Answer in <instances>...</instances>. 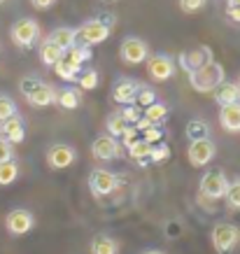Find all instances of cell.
I'll list each match as a JSON object with an SVG mask.
<instances>
[{
    "instance_id": "obj_11",
    "label": "cell",
    "mask_w": 240,
    "mask_h": 254,
    "mask_svg": "<svg viewBox=\"0 0 240 254\" xmlns=\"http://www.w3.org/2000/svg\"><path fill=\"white\" fill-rule=\"evenodd\" d=\"M147 56H149L147 42H142L140 38H126L121 42V59L128 65H138V63L147 61Z\"/></svg>"
},
{
    "instance_id": "obj_33",
    "label": "cell",
    "mask_w": 240,
    "mask_h": 254,
    "mask_svg": "<svg viewBox=\"0 0 240 254\" xmlns=\"http://www.w3.org/2000/svg\"><path fill=\"white\" fill-rule=\"evenodd\" d=\"M77 82H79V86H82V89L91 91V89H96V86H98V72H96L93 68H89L86 72H79Z\"/></svg>"
},
{
    "instance_id": "obj_40",
    "label": "cell",
    "mask_w": 240,
    "mask_h": 254,
    "mask_svg": "<svg viewBox=\"0 0 240 254\" xmlns=\"http://www.w3.org/2000/svg\"><path fill=\"white\" fill-rule=\"evenodd\" d=\"M226 14L231 16V21H238L240 23V0H229Z\"/></svg>"
},
{
    "instance_id": "obj_27",
    "label": "cell",
    "mask_w": 240,
    "mask_h": 254,
    "mask_svg": "<svg viewBox=\"0 0 240 254\" xmlns=\"http://www.w3.org/2000/svg\"><path fill=\"white\" fill-rule=\"evenodd\" d=\"M16 177H19V166L14 163V159L0 163V187H7L12 185Z\"/></svg>"
},
{
    "instance_id": "obj_45",
    "label": "cell",
    "mask_w": 240,
    "mask_h": 254,
    "mask_svg": "<svg viewBox=\"0 0 240 254\" xmlns=\"http://www.w3.org/2000/svg\"><path fill=\"white\" fill-rule=\"evenodd\" d=\"M103 2H119V0H103Z\"/></svg>"
},
{
    "instance_id": "obj_24",
    "label": "cell",
    "mask_w": 240,
    "mask_h": 254,
    "mask_svg": "<svg viewBox=\"0 0 240 254\" xmlns=\"http://www.w3.org/2000/svg\"><path fill=\"white\" fill-rule=\"evenodd\" d=\"M186 138L191 140H205L210 138V124L203 122V119H191V122L186 124Z\"/></svg>"
},
{
    "instance_id": "obj_17",
    "label": "cell",
    "mask_w": 240,
    "mask_h": 254,
    "mask_svg": "<svg viewBox=\"0 0 240 254\" xmlns=\"http://www.w3.org/2000/svg\"><path fill=\"white\" fill-rule=\"evenodd\" d=\"M219 124L222 128L229 133L240 131V103H231V105H222L219 112Z\"/></svg>"
},
{
    "instance_id": "obj_12",
    "label": "cell",
    "mask_w": 240,
    "mask_h": 254,
    "mask_svg": "<svg viewBox=\"0 0 240 254\" xmlns=\"http://www.w3.org/2000/svg\"><path fill=\"white\" fill-rule=\"evenodd\" d=\"M91 154L98 161H112L117 156H121V145L112 135H98L91 145Z\"/></svg>"
},
{
    "instance_id": "obj_10",
    "label": "cell",
    "mask_w": 240,
    "mask_h": 254,
    "mask_svg": "<svg viewBox=\"0 0 240 254\" xmlns=\"http://www.w3.org/2000/svg\"><path fill=\"white\" fill-rule=\"evenodd\" d=\"M147 72L154 82H166L175 75V61L166 54H156L147 61Z\"/></svg>"
},
{
    "instance_id": "obj_2",
    "label": "cell",
    "mask_w": 240,
    "mask_h": 254,
    "mask_svg": "<svg viewBox=\"0 0 240 254\" xmlns=\"http://www.w3.org/2000/svg\"><path fill=\"white\" fill-rule=\"evenodd\" d=\"M9 35H12V40H14L16 47L28 49V47H33L35 42H38L40 26H38V21H33V19H19V21H14Z\"/></svg>"
},
{
    "instance_id": "obj_37",
    "label": "cell",
    "mask_w": 240,
    "mask_h": 254,
    "mask_svg": "<svg viewBox=\"0 0 240 254\" xmlns=\"http://www.w3.org/2000/svg\"><path fill=\"white\" fill-rule=\"evenodd\" d=\"M119 112H121V117L126 119V124H128V126H133V124L140 119V112H138V108H135V105H124V110H119Z\"/></svg>"
},
{
    "instance_id": "obj_39",
    "label": "cell",
    "mask_w": 240,
    "mask_h": 254,
    "mask_svg": "<svg viewBox=\"0 0 240 254\" xmlns=\"http://www.w3.org/2000/svg\"><path fill=\"white\" fill-rule=\"evenodd\" d=\"M121 140H124V147H131L135 140H140V133L133 126H126V131L121 133Z\"/></svg>"
},
{
    "instance_id": "obj_32",
    "label": "cell",
    "mask_w": 240,
    "mask_h": 254,
    "mask_svg": "<svg viewBox=\"0 0 240 254\" xmlns=\"http://www.w3.org/2000/svg\"><path fill=\"white\" fill-rule=\"evenodd\" d=\"M168 159H171V147L166 145V142H156V145H152V154H149V161L161 163V161H168Z\"/></svg>"
},
{
    "instance_id": "obj_44",
    "label": "cell",
    "mask_w": 240,
    "mask_h": 254,
    "mask_svg": "<svg viewBox=\"0 0 240 254\" xmlns=\"http://www.w3.org/2000/svg\"><path fill=\"white\" fill-rule=\"evenodd\" d=\"M142 254H163L161 250H147V252H142Z\"/></svg>"
},
{
    "instance_id": "obj_38",
    "label": "cell",
    "mask_w": 240,
    "mask_h": 254,
    "mask_svg": "<svg viewBox=\"0 0 240 254\" xmlns=\"http://www.w3.org/2000/svg\"><path fill=\"white\" fill-rule=\"evenodd\" d=\"M40 82H42V79H38V77H23L21 82H19V89H21L23 96H28V93H31L33 89L40 84Z\"/></svg>"
},
{
    "instance_id": "obj_3",
    "label": "cell",
    "mask_w": 240,
    "mask_h": 254,
    "mask_svg": "<svg viewBox=\"0 0 240 254\" xmlns=\"http://www.w3.org/2000/svg\"><path fill=\"white\" fill-rule=\"evenodd\" d=\"M210 238H212V245L217 252H231L233 247L240 243V229L238 226H233V224H217L212 233H210Z\"/></svg>"
},
{
    "instance_id": "obj_16",
    "label": "cell",
    "mask_w": 240,
    "mask_h": 254,
    "mask_svg": "<svg viewBox=\"0 0 240 254\" xmlns=\"http://www.w3.org/2000/svg\"><path fill=\"white\" fill-rule=\"evenodd\" d=\"M26 100L31 103L33 108H49V105L56 103V89L45 84V82H40V84L26 96Z\"/></svg>"
},
{
    "instance_id": "obj_35",
    "label": "cell",
    "mask_w": 240,
    "mask_h": 254,
    "mask_svg": "<svg viewBox=\"0 0 240 254\" xmlns=\"http://www.w3.org/2000/svg\"><path fill=\"white\" fill-rule=\"evenodd\" d=\"M140 138L145 140V142H149V145H156V142H161V138H163L161 124H154V126H149L147 131L140 133Z\"/></svg>"
},
{
    "instance_id": "obj_13",
    "label": "cell",
    "mask_w": 240,
    "mask_h": 254,
    "mask_svg": "<svg viewBox=\"0 0 240 254\" xmlns=\"http://www.w3.org/2000/svg\"><path fill=\"white\" fill-rule=\"evenodd\" d=\"M0 138H5L9 145H19L26 138V126H23V119L19 115L9 117L5 122H0Z\"/></svg>"
},
{
    "instance_id": "obj_36",
    "label": "cell",
    "mask_w": 240,
    "mask_h": 254,
    "mask_svg": "<svg viewBox=\"0 0 240 254\" xmlns=\"http://www.w3.org/2000/svg\"><path fill=\"white\" fill-rule=\"evenodd\" d=\"M205 2H208V0H180V9H182L184 14H194V12L205 7Z\"/></svg>"
},
{
    "instance_id": "obj_28",
    "label": "cell",
    "mask_w": 240,
    "mask_h": 254,
    "mask_svg": "<svg viewBox=\"0 0 240 254\" xmlns=\"http://www.w3.org/2000/svg\"><path fill=\"white\" fill-rule=\"evenodd\" d=\"M126 119L121 117V112H112V115L108 117V135H112V138H121V133L126 131Z\"/></svg>"
},
{
    "instance_id": "obj_25",
    "label": "cell",
    "mask_w": 240,
    "mask_h": 254,
    "mask_svg": "<svg viewBox=\"0 0 240 254\" xmlns=\"http://www.w3.org/2000/svg\"><path fill=\"white\" fill-rule=\"evenodd\" d=\"M54 70H56V75H59L61 79H65V82H77L79 72H82V68H79V65L65 61V59H61V61L56 63Z\"/></svg>"
},
{
    "instance_id": "obj_14",
    "label": "cell",
    "mask_w": 240,
    "mask_h": 254,
    "mask_svg": "<svg viewBox=\"0 0 240 254\" xmlns=\"http://www.w3.org/2000/svg\"><path fill=\"white\" fill-rule=\"evenodd\" d=\"M75 159H77V154H75V149L68 145H54L47 152V161L56 170H63V168H68V166H72Z\"/></svg>"
},
{
    "instance_id": "obj_43",
    "label": "cell",
    "mask_w": 240,
    "mask_h": 254,
    "mask_svg": "<svg viewBox=\"0 0 240 254\" xmlns=\"http://www.w3.org/2000/svg\"><path fill=\"white\" fill-rule=\"evenodd\" d=\"M178 233H180L178 224H171V226H168V236H178Z\"/></svg>"
},
{
    "instance_id": "obj_34",
    "label": "cell",
    "mask_w": 240,
    "mask_h": 254,
    "mask_svg": "<svg viewBox=\"0 0 240 254\" xmlns=\"http://www.w3.org/2000/svg\"><path fill=\"white\" fill-rule=\"evenodd\" d=\"M16 115V103L9 96H0V122Z\"/></svg>"
},
{
    "instance_id": "obj_9",
    "label": "cell",
    "mask_w": 240,
    "mask_h": 254,
    "mask_svg": "<svg viewBox=\"0 0 240 254\" xmlns=\"http://www.w3.org/2000/svg\"><path fill=\"white\" fill-rule=\"evenodd\" d=\"M5 226H7V231L12 233V236H23V233H28L33 226H35V217H33L28 210L16 208L5 217Z\"/></svg>"
},
{
    "instance_id": "obj_30",
    "label": "cell",
    "mask_w": 240,
    "mask_h": 254,
    "mask_svg": "<svg viewBox=\"0 0 240 254\" xmlns=\"http://www.w3.org/2000/svg\"><path fill=\"white\" fill-rule=\"evenodd\" d=\"M224 198H226V203H229L231 210H240V180L229 182V189H226Z\"/></svg>"
},
{
    "instance_id": "obj_4",
    "label": "cell",
    "mask_w": 240,
    "mask_h": 254,
    "mask_svg": "<svg viewBox=\"0 0 240 254\" xmlns=\"http://www.w3.org/2000/svg\"><path fill=\"white\" fill-rule=\"evenodd\" d=\"M75 35H77V40L82 42V45L91 47V45H101V42H105V40L110 38V28L108 26H103L101 21L91 19V21L82 23L77 31H75Z\"/></svg>"
},
{
    "instance_id": "obj_15",
    "label": "cell",
    "mask_w": 240,
    "mask_h": 254,
    "mask_svg": "<svg viewBox=\"0 0 240 254\" xmlns=\"http://www.w3.org/2000/svg\"><path fill=\"white\" fill-rule=\"evenodd\" d=\"M140 84L135 79H119L115 86H112V100L119 103V105H133L135 103V93H138Z\"/></svg>"
},
{
    "instance_id": "obj_29",
    "label": "cell",
    "mask_w": 240,
    "mask_h": 254,
    "mask_svg": "<svg viewBox=\"0 0 240 254\" xmlns=\"http://www.w3.org/2000/svg\"><path fill=\"white\" fill-rule=\"evenodd\" d=\"M166 115H168V108H166L163 103H159V100H154L152 105L145 108V119L152 124H161L163 119H166Z\"/></svg>"
},
{
    "instance_id": "obj_6",
    "label": "cell",
    "mask_w": 240,
    "mask_h": 254,
    "mask_svg": "<svg viewBox=\"0 0 240 254\" xmlns=\"http://www.w3.org/2000/svg\"><path fill=\"white\" fill-rule=\"evenodd\" d=\"M119 182H121V180L105 168H96L91 173V177H89V187H91V191L96 193V196H108V193H112L117 187H119Z\"/></svg>"
},
{
    "instance_id": "obj_47",
    "label": "cell",
    "mask_w": 240,
    "mask_h": 254,
    "mask_svg": "<svg viewBox=\"0 0 240 254\" xmlns=\"http://www.w3.org/2000/svg\"><path fill=\"white\" fill-rule=\"evenodd\" d=\"M0 2H2V0H0Z\"/></svg>"
},
{
    "instance_id": "obj_8",
    "label": "cell",
    "mask_w": 240,
    "mask_h": 254,
    "mask_svg": "<svg viewBox=\"0 0 240 254\" xmlns=\"http://www.w3.org/2000/svg\"><path fill=\"white\" fill-rule=\"evenodd\" d=\"M210 61H215V59H212V49H210V47H196V49L182 52L178 63L184 72H194V70L203 68V65Z\"/></svg>"
},
{
    "instance_id": "obj_20",
    "label": "cell",
    "mask_w": 240,
    "mask_h": 254,
    "mask_svg": "<svg viewBox=\"0 0 240 254\" xmlns=\"http://www.w3.org/2000/svg\"><path fill=\"white\" fill-rule=\"evenodd\" d=\"M91 49H89V47L86 45H82V42H75V45L70 47V49H65V52H63V59H65V61H70V63H75V65H79V68H82V63L84 61H91Z\"/></svg>"
},
{
    "instance_id": "obj_41",
    "label": "cell",
    "mask_w": 240,
    "mask_h": 254,
    "mask_svg": "<svg viewBox=\"0 0 240 254\" xmlns=\"http://www.w3.org/2000/svg\"><path fill=\"white\" fill-rule=\"evenodd\" d=\"M9 159H12V145L5 138H0V163L9 161Z\"/></svg>"
},
{
    "instance_id": "obj_31",
    "label": "cell",
    "mask_w": 240,
    "mask_h": 254,
    "mask_svg": "<svg viewBox=\"0 0 240 254\" xmlns=\"http://www.w3.org/2000/svg\"><path fill=\"white\" fill-rule=\"evenodd\" d=\"M156 100V91L152 89V86H145L140 84L138 93H135V105H140V108H147V105H152Z\"/></svg>"
},
{
    "instance_id": "obj_7",
    "label": "cell",
    "mask_w": 240,
    "mask_h": 254,
    "mask_svg": "<svg viewBox=\"0 0 240 254\" xmlns=\"http://www.w3.org/2000/svg\"><path fill=\"white\" fill-rule=\"evenodd\" d=\"M186 156H189V163H191V166H196V168L208 166V163L215 159V142H212L210 138L194 140V142H189Z\"/></svg>"
},
{
    "instance_id": "obj_1",
    "label": "cell",
    "mask_w": 240,
    "mask_h": 254,
    "mask_svg": "<svg viewBox=\"0 0 240 254\" xmlns=\"http://www.w3.org/2000/svg\"><path fill=\"white\" fill-rule=\"evenodd\" d=\"M189 82L198 93H212L222 82H224V68L217 61L205 63L203 68L189 72Z\"/></svg>"
},
{
    "instance_id": "obj_18",
    "label": "cell",
    "mask_w": 240,
    "mask_h": 254,
    "mask_svg": "<svg viewBox=\"0 0 240 254\" xmlns=\"http://www.w3.org/2000/svg\"><path fill=\"white\" fill-rule=\"evenodd\" d=\"M215 100H217L219 105H231V103H240V86L236 82H222V84L212 91Z\"/></svg>"
},
{
    "instance_id": "obj_23",
    "label": "cell",
    "mask_w": 240,
    "mask_h": 254,
    "mask_svg": "<svg viewBox=\"0 0 240 254\" xmlns=\"http://www.w3.org/2000/svg\"><path fill=\"white\" fill-rule=\"evenodd\" d=\"M91 254H119V245L110 236H96L91 240Z\"/></svg>"
},
{
    "instance_id": "obj_22",
    "label": "cell",
    "mask_w": 240,
    "mask_h": 254,
    "mask_svg": "<svg viewBox=\"0 0 240 254\" xmlns=\"http://www.w3.org/2000/svg\"><path fill=\"white\" fill-rule=\"evenodd\" d=\"M40 59L45 65H56V63L63 59V52L54 42H49V40H42V45H40Z\"/></svg>"
},
{
    "instance_id": "obj_19",
    "label": "cell",
    "mask_w": 240,
    "mask_h": 254,
    "mask_svg": "<svg viewBox=\"0 0 240 254\" xmlns=\"http://www.w3.org/2000/svg\"><path fill=\"white\" fill-rule=\"evenodd\" d=\"M47 40L54 42L61 52H65V49H70V47L77 42V35H75V28H65V26H63V28H56V31L49 33V38Z\"/></svg>"
},
{
    "instance_id": "obj_5",
    "label": "cell",
    "mask_w": 240,
    "mask_h": 254,
    "mask_svg": "<svg viewBox=\"0 0 240 254\" xmlns=\"http://www.w3.org/2000/svg\"><path fill=\"white\" fill-rule=\"evenodd\" d=\"M226 189H229V180L222 170H210L201 180V193L205 198H224Z\"/></svg>"
},
{
    "instance_id": "obj_42",
    "label": "cell",
    "mask_w": 240,
    "mask_h": 254,
    "mask_svg": "<svg viewBox=\"0 0 240 254\" xmlns=\"http://www.w3.org/2000/svg\"><path fill=\"white\" fill-rule=\"evenodd\" d=\"M54 2H56V0H31V5L35 9H49Z\"/></svg>"
},
{
    "instance_id": "obj_26",
    "label": "cell",
    "mask_w": 240,
    "mask_h": 254,
    "mask_svg": "<svg viewBox=\"0 0 240 254\" xmlns=\"http://www.w3.org/2000/svg\"><path fill=\"white\" fill-rule=\"evenodd\" d=\"M128 154H131V159H135L138 163H147L149 154H152V145L140 138V140H135V142L128 147Z\"/></svg>"
},
{
    "instance_id": "obj_46",
    "label": "cell",
    "mask_w": 240,
    "mask_h": 254,
    "mask_svg": "<svg viewBox=\"0 0 240 254\" xmlns=\"http://www.w3.org/2000/svg\"><path fill=\"white\" fill-rule=\"evenodd\" d=\"M238 86H240V77H238Z\"/></svg>"
},
{
    "instance_id": "obj_21",
    "label": "cell",
    "mask_w": 240,
    "mask_h": 254,
    "mask_svg": "<svg viewBox=\"0 0 240 254\" xmlns=\"http://www.w3.org/2000/svg\"><path fill=\"white\" fill-rule=\"evenodd\" d=\"M56 103L61 105L63 110H77L79 103H82V96H79L77 89H61V91H56Z\"/></svg>"
}]
</instances>
